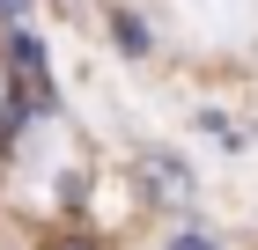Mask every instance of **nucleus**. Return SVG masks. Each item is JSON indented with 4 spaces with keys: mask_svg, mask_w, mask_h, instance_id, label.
<instances>
[{
    "mask_svg": "<svg viewBox=\"0 0 258 250\" xmlns=\"http://www.w3.org/2000/svg\"><path fill=\"white\" fill-rule=\"evenodd\" d=\"M148 177H155V192H162V199H184V170L170 162V154H155V162H148Z\"/></svg>",
    "mask_w": 258,
    "mask_h": 250,
    "instance_id": "1",
    "label": "nucleus"
},
{
    "mask_svg": "<svg viewBox=\"0 0 258 250\" xmlns=\"http://www.w3.org/2000/svg\"><path fill=\"white\" fill-rule=\"evenodd\" d=\"M0 8H22V0H0Z\"/></svg>",
    "mask_w": 258,
    "mask_h": 250,
    "instance_id": "2",
    "label": "nucleus"
}]
</instances>
